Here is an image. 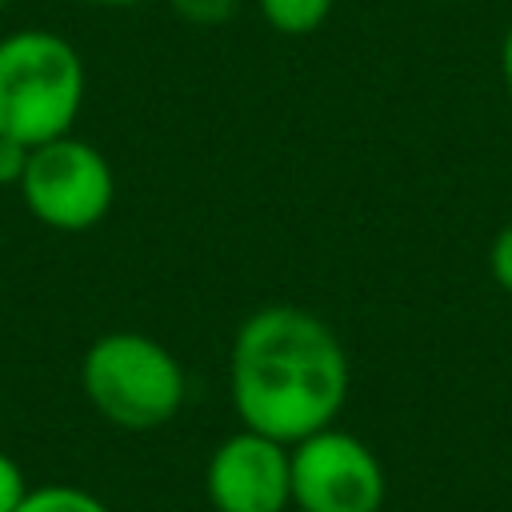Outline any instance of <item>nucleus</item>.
<instances>
[{
    "label": "nucleus",
    "mask_w": 512,
    "mask_h": 512,
    "mask_svg": "<svg viewBox=\"0 0 512 512\" xmlns=\"http://www.w3.org/2000/svg\"><path fill=\"white\" fill-rule=\"evenodd\" d=\"M340 336L296 304L256 308L232 336L228 388L244 428L296 444L328 428L348 400Z\"/></svg>",
    "instance_id": "1"
},
{
    "label": "nucleus",
    "mask_w": 512,
    "mask_h": 512,
    "mask_svg": "<svg viewBox=\"0 0 512 512\" xmlns=\"http://www.w3.org/2000/svg\"><path fill=\"white\" fill-rule=\"evenodd\" d=\"M84 104V60L60 32L20 28L0 40V132L36 148L68 136Z\"/></svg>",
    "instance_id": "2"
},
{
    "label": "nucleus",
    "mask_w": 512,
    "mask_h": 512,
    "mask_svg": "<svg viewBox=\"0 0 512 512\" xmlns=\"http://www.w3.org/2000/svg\"><path fill=\"white\" fill-rule=\"evenodd\" d=\"M80 388L108 424L152 432L180 412L188 380L160 340L144 332H104L80 360Z\"/></svg>",
    "instance_id": "3"
},
{
    "label": "nucleus",
    "mask_w": 512,
    "mask_h": 512,
    "mask_svg": "<svg viewBox=\"0 0 512 512\" xmlns=\"http://www.w3.org/2000/svg\"><path fill=\"white\" fill-rule=\"evenodd\" d=\"M16 192L44 228L88 232L108 216L116 200V176L100 148L68 132L32 148Z\"/></svg>",
    "instance_id": "4"
},
{
    "label": "nucleus",
    "mask_w": 512,
    "mask_h": 512,
    "mask_svg": "<svg viewBox=\"0 0 512 512\" xmlns=\"http://www.w3.org/2000/svg\"><path fill=\"white\" fill-rule=\"evenodd\" d=\"M292 504L300 512H380L388 496L376 452L340 428H320L292 444Z\"/></svg>",
    "instance_id": "5"
},
{
    "label": "nucleus",
    "mask_w": 512,
    "mask_h": 512,
    "mask_svg": "<svg viewBox=\"0 0 512 512\" xmlns=\"http://www.w3.org/2000/svg\"><path fill=\"white\" fill-rule=\"evenodd\" d=\"M292 444L240 428L224 436L204 468L216 512H284L292 504Z\"/></svg>",
    "instance_id": "6"
},
{
    "label": "nucleus",
    "mask_w": 512,
    "mask_h": 512,
    "mask_svg": "<svg viewBox=\"0 0 512 512\" xmlns=\"http://www.w3.org/2000/svg\"><path fill=\"white\" fill-rule=\"evenodd\" d=\"M256 4L264 24L280 36H308L332 12V0H256Z\"/></svg>",
    "instance_id": "7"
},
{
    "label": "nucleus",
    "mask_w": 512,
    "mask_h": 512,
    "mask_svg": "<svg viewBox=\"0 0 512 512\" xmlns=\"http://www.w3.org/2000/svg\"><path fill=\"white\" fill-rule=\"evenodd\" d=\"M16 512H112L100 496H92L88 488H76V484H40V488H28L24 504Z\"/></svg>",
    "instance_id": "8"
},
{
    "label": "nucleus",
    "mask_w": 512,
    "mask_h": 512,
    "mask_svg": "<svg viewBox=\"0 0 512 512\" xmlns=\"http://www.w3.org/2000/svg\"><path fill=\"white\" fill-rule=\"evenodd\" d=\"M172 8H176V16H180V20L212 28V24L232 20V16H236V8H240V0H172Z\"/></svg>",
    "instance_id": "9"
},
{
    "label": "nucleus",
    "mask_w": 512,
    "mask_h": 512,
    "mask_svg": "<svg viewBox=\"0 0 512 512\" xmlns=\"http://www.w3.org/2000/svg\"><path fill=\"white\" fill-rule=\"evenodd\" d=\"M28 156H32L28 144H20L16 136L0 132V188H16L20 184V176L28 168Z\"/></svg>",
    "instance_id": "10"
},
{
    "label": "nucleus",
    "mask_w": 512,
    "mask_h": 512,
    "mask_svg": "<svg viewBox=\"0 0 512 512\" xmlns=\"http://www.w3.org/2000/svg\"><path fill=\"white\" fill-rule=\"evenodd\" d=\"M24 496H28V480H24L20 464L8 452H0V512H16L24 504Z\"/></svg>",
    "instance_id": "11"
},
{
    "label": "nucleus",
    "mask_w": 512,
    "mask_h": 512,
    "mask_svg": "<svg viewBox=\"0 0 512 512\" xmlns=\"http://www.w3.org/2000/svg\"><path fill=\"white\" fill-rule=\"evenodd\" d=\"M488 268H492V280L512 296V224H504L488 248Z\"/></svg>",
    "instance_id": "12"
},
{
    "label": "nucleus",
    "mask_w": 512,
    "mask_h": 512,
    "mask_svg": "<svg viewBox=\"0 0 512 512\" xmlns=\"http://www.w3.org/2000/svg\"><path fill=\"white\" fill-rule=\"evenodd\" d=\"M500 72H504V88L512 96V24L504 32V44H500Z\"/></svg>",
    "instance_id": "13"
},
{
    "label": "nucleus",
    "mask_w": 512,
    "mask_h": 512,
    "mask_svg": "<svg viewBox=\"0 0 512 512\" xmlns=\"http://www.w3.org/2000/svg\"><path fill=\"white\" fill-rule=\"evenodd\" d=\"M84 4H100V8H132V4H144V0H84Z\"/></svg>",
    "instance_id": "14"
},
{
    "label": "nucleus",
    "mask_w": 512,
    "mask_h": 512,
    "mask_svg": "<svg viewBox=\"0 0 512 512\" xmlns=\"http://www.w3.org/2000/svg\"><path fill=\"white\" fill-rule=\"evenodd\" d=\"M4 4H8V0H0V8H4Z\"/></svg>",
    "instance_id": "15"
}]
</instances>
